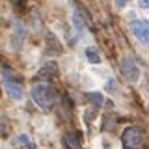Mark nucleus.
Listing matches in <instances>:
<instances>
[{
  "instance_id": "nucleus-1",
  "label": "nucleus",
  "mask_w": 149,
  "mask_h": 149,
  "mask_svg": "<svg viewBox=\"0 0 149 149\" xmlns=\"http://www.w3.org/2000/svg\"><path fill=\"white\" fill-rule=\"evenodd\" d=\"M32 99H34V102L39 108H43V110H50L54 106V99H56V95H54V88L50 86V84H47V82H39V84H34L32 86Z\"/></svg>"
},
{
  "instance_id": "nucleus-2",
  "label": "nucleus",
  "mask_w": 149,
  "mask_h": 149,
  "mask_svg": "<svg viewBox=\"0 0 149 149\" xmlns=\"http://www.w3.org/2000/svg\"><path fill=\"white\" fill-rule=\"evenodd\" d=\"M2 84H4V90H6V93L11 99H15V101H21L22 99V86H21V82L17 80L15 77H13V73L9 71V69L6 67H2Z\"/></svg>"
},
{
  "instance_id": "nucleus-3",
  "label": "nucleus",
  "mask_w": 149,
  "mask_h": 149,
  "mask_svg": "<svg viewBox=\"0 0 149 149\" xmlns=\"http://www.w3.org/2000/svg\"><path fill=\"white\" fill-rule=\"evenodd\" d=\"M121 73H123V77L127 78L130 84H136L140 80V74H142L136 60H134L132 56H125V58L121 60Z\"/></svg>"
},
{
  "instance_id": "nucleus-4",
  "label": "nucleus",
  "mask_w": 149,
  "mask_h": 149,
  "mask_svg": "<svg viewBox=\"0 0 149 149\" xmlns=\"http://www.w3.org/2000/svg\"><path fill=\"white\" fill-rule=\"evenodd\" d=\"M142 142H143V132L140 129L136 127H129V129H125V132H123V143H125V147H138V146H142Z\"/></svg>"
},
{
  "instance_id": "nucleus-5",
  "label": "nucleus",
  "mask_w": 149,
  "mask_h": 149,
  "mask_svg": "<svg viewBox=\"0 0 149 149\" xmlns=\"http://www.w3.org/2000/svg\"><path fill=\"white\" fill-rule=\"evenodd\" d=\"M130 30H132V34L136 36L138 41L149 45V22L147 21H143V19L132 21V22H130Z\"/></svg>"
},
{
  "instance_id": "nucleus-6",
  "label": "nucleus",
  "mask_w": 149,
  "mask_h": 149,
  "mask_svg": "<svg viewBox=\"0 0 149 149\" xmlns=\"http://www.w3.org/2000/svg\"><path fill=\"white\" fill-rule=\"evenodd\" d=\"M26 39V30L21 22H15L13 24V32H11V49L13 50H21L22 43Z\"/></svg>"
},
{
  "instance_id": "nucleus-7",
  "label": "nucleus",
  "mask_w": 149,
  "mask_h": 149,
  "mask_svg": "<svg viewBox=\"0 0 149 149\" xmlns=\"http://www.w3.org/2000/svg\"><path fill=\"white\" fill-rule=\"evenodd\" d=\"M56 74H58V65H56L54 62L45 63L43 67L37 71V77H39V78H45V80H49V78H54Z\"/></svg>"
},
{
  "instance_id": "nucleus-8",
  "label": "nucleus",
  "mask_w": 149,
  "mask_h": 149,
  "mask_svg": "<svg viewBox=\"0 0 149 149\" xmlns=\"http://www.w3.org/2000/svg\"><path fill=\"white\" fill-rule=\"evenodd\" d=\"M65 143H67L69 149H82V134L78 130L67 132L65 134Z\"/></svg>"
},
{
  "instance_id": "nucleus-9",
  "label": "nucleus",
  "mask_w": 149,
  "mask_h": 149,
  "mask_svg": "<svg viewBox=\"0 0 149 149\" xmlns=\"http://www.w3.org/2000/svg\"><path fill=\"white\" fill-rule=\"evenodd\" d=\"M62 52V45L54 37V34H47V54H60Z\"/></svg>"
},
{
  "instance_id": "nucleus-10",
  "label": "nucleus",
  "mask_w": 149,
  "mask_h": 149,
  "mask_svg": "<svg viewBox=\"0 0 149 149\" xmlns=\"http://www.w3.org/2000/svg\"><path fill=\"white\" fill-rule=\"evenodd\" d=\"M84 54H86V60L90 63H99L101 62V56L97 52V49H93V47H88V49L84 50Z\"/></svg>"
},
{
  "instance_id": "nucleus-11",
  "label": "nucleus",
  "mask_w": 149,
  "mask_h": 149,
  "mask_svg": "<svg viewBox=\"0 0 149 149\" xmlns=\"http://www.w3.org/2000/svg\"><path fill=\"white\" fill-rule=\"evenodd\" d=\"M88 101H90L93 106H101L102 102H104V97H102L101 91H91V93H88Z\"/></svg>"
},
{
  "instance_id": "nucleus-12",
  "label": "nucleus",
  "mask_w": 149,
  "mask_h": 149,
  "mask_svg": "<svg viewBox=\"0 0 149 149\" xmlns=\"http://www.w3.org/2000/svg\"><path fill=\"white\" fill-rule=\"evenodd\" d=\"M15 143L17 146H28V149H36V146L30 142V136H28V134H19L15 138Z\"/></svg>"
},
{
  "instance_id": "nucleus-13",
  "label": "nucleus",
  "mask_w": 149,
  "mask_h": 149,
  "mask_svg": "<svg viewBox=\"0 0 149 149\" xmlns=\"http://www.w3.org/2000/svg\"><path fill=\"white\" fill-rule=\"evenodd\" d=\"M73 24H74V28H77L78 32L84 30V21H82V17H80V11H74L73 13Z\"/></svg>"
},
{
  "instance_id": "nucleus-14",
  "label": "nucleus",
  "mask_w": 149,
  "mask_h": 149,
  "mask_svg": "<svg viewBox=\"0 0 149 149\" xmlns=\"http://www.w3.org/2000/svg\"><path fill=\"white\" fill-rule=\"evenodd\" d=\"M93 118H95V112H88V114H84V119H86V123H90V121L93 119Z\"/></svg>"
},
{
  "instance_id": "nucleus-15",
  "label": "nucleus",
  "mask_w": 149,
  "mask_h": 149,
  "mask_svg": "<svg viewBox=\"0 0 149 149\" xmlns=\"http://www.w3.org/2000/svg\"><path fill=\"white\" fill-rule=\"evenodd\" d=\"M6 134V123H4V119L0 118V136H4Z\"/></svg>"
},
{
  "instance_id": "nucleus-16",
  "label": "nucleus",
  "mask_w": 149,
  "mask_h": 149,
  "mask_svg": "<svg viewBox=\"0 0 149 149\" xmlns=\"http://www.w3.org/2000/svg\"><path fill=\"white\" fill-rule=\"evenodd\" d=\"M127 2H130V0H116V8H125V4H127Z\"/></svg>"
},
{
  "instance_id": "nucleus-17",
  "label": "nucleus",
  "mask_w": 149,
  "mask_h": 149,
  "mask_svg": "<svg viewBox=\"0 0 149 149\" xmlns=\"http://www.w3.org/2000/svg\"><path fill=\"white\" fill-rule=\"evenodd\" d=\"M138 6H140V8H147V9H149V0H138Z\"/></svg>"
}]
</instances>
